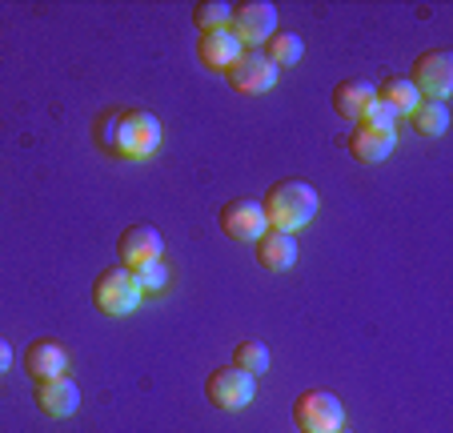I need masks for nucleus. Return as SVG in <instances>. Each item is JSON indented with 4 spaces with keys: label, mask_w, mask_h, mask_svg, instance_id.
I'll use <instances>...</instances> for the list:
<instances>
[{
    "label": "nucleus",
    "mask_w": 453,
    "mask_h": 433,
    "mask_svg": "<svg viewBox=\"0 0 453 433\" xmlns=\"http://www.w3.org/2000/svg\"><path fill=\"white\" fill-rule=\"evenodd\" d=\"M96 133H101L109 153L128 157V161H141V157L157 153V144H161V120H157L153 112H141V109H120V112H112Z\"/></svg>",
    "instance_id": "1"
},
{
    "label": "nucleus",
    "mask_w": 453,
    "mask_h": 433,
    "mask_svg": "<svg viewBox=\"0 0 453 433\" xmlns=\"http://www.w3.org/2000/svg\"><path fill=\"white\" fill-rule=\"evenodd\" d=\"M261 213H265V225L277 233H293L305 229L317 217V189L305 181H277L265 197H261Z\"/></svg>",
    "instance_id": "2"
},
{
    "label": "nucleus",
    "mask_w": 453,
    "mask_h": 433,
    "mask_svg": "<svg viewBox=\"0 0 453 433\" xmlns=\"http://www.w3.org/2000/svg\"><path fill=\"white\" fill-rule=\"evenodd\" d=\"M141 285H137V277L128 269H104L101 277L93 281V305L101 309L104 317H125V313H133V309L141 305Z\"/></svg>",
    "instance_id": "3"
},
{
    "label": "nucleus",
    "mask_w": 453,
    "mask_h": 433,
    "mask_svg": "<svg viewBox=\"0 0 453 433\" xmlns=\"http://www.w3.org/2000/svg\"><path fill=\"white\" fill-rule=\"evenodd\" d=\"M293 425L297 433H337L345 425V409L329 390H305L293 401Z\"/></svg>",
    "instance_id": "4"
},
{
    "label": "nucleus",
    "mask_w": 453,
    "mask_h": 433,
    "mask_svg": "<svg viewBox=\"0 0 453 433\" xmlns=\"http://www.w3.org/2000/svg\"><path fill=\"white\" fill-rule=\"evenodd\" d=\"M229 33L241 41V49H261L277 33V9L269 0H241L233 4Z\"/></svg>",
    "instance_id": "5"
},
{
    "label": "nucleus",
    "mask_w": 453,
    "mask_h": 433,
    "mask_svg": "<svg viewBox=\"0 0 453 433\" xmlns=\"http://www.w3.org/2000/svg\"><path fill=\"white\" fill-rule=\"evenodd\" d=\"M413 89H418V97H426V101H445L453 89V60L445 49H429L421 52L418 60H413V73L410 77Z\"/></svg>",
    "instance_id": "6"
},
{
    "label": "nucleus",
    "mask_w": 453,
    "mask_h": 433,
    "mask_svg": "<svg viewBox=\"0 0 453 433\" xmlns=\"http://www.w3.org/2000/svg\"><path fill=\"white\" fill-rule=\"evenodd\" d=\"M253 390H257V377H249L245 369H237V366H221V369H213V374H209V382H205V398H209V406L229 409V414L245 409L249 401H253Z\"/></svg>",
    "instance_id": "7"
},
{
    "label": "nucleus",
    "mask_w": 453,
    "mask_h": 433,
    "mask_svg": "<svg viewBox=\"0 0 453 433\" xmlns=\"http://www.w3.org/2000/svg\"><path fill=\"white\" fill-rule=\"evenodd\" d=\"M225 77H229V85L237 89V93L257 97V93H269V89L277 85V65L261 49H245L229 68H225Z\"/></svg>",
    "instance_id": "8"
},
{
    "label": "nucleus",
    "mask_w": 453,
    "mask_h": 433,
    "mask_svg": "<svg viewBox=\"0 0 453 433\" xmlns=\"http://www.w3.org/2000/svg\"><path fill=\"white\" fill-rule=\"evenodd\" d=\"M217 225H221V233L229 241H257L261 233L269 229L265 213H261V201H253V197H237V201L221 205Z\"/></svg>",
    "instance_id": "9"
},
{
    "label": "nucleus",
    "mask_w": 453,
    "mask_h": 433,
    "mask_svg": "<svg viewBox=\"0 0 453 433\" xmlns=\"http://www.w3.org/2000/svg\"><path fill=\"white\" fill-rule=\"evenodd\" d=\"M165 253V241L153 225H128L125 233L117 237V257H120V269H141L149 261H161Z\"/></svg>",
    "instance_id": "10"
},
{
    "label": "nucleus",
    "mask_w": 453,
    "mask_h": 433,
    "mask_svg": "<svg viewBox=\"0 0 453 433\" xmlns=\"http://www.w3.org/2000/svg\"><path fill=\"white\" fill-rule=\"evenodd\" d=\"M36 409L44 417H73L81 409V390L69 374L65 377H52V382H36Z\"/></svg>",
    "instance_id": "11"
},
{
    "label": "nucleus",
    "mask_w": 453,
    "mask_h": 433,
    "mask_svg": "<svg viewBox=\"0 0 453 433\" xmlns=\"http://www.w3.org/2000/svg\"><path fill=\"white\" fill-rule=\"evenodd\" d=\"M253 245H257V265L265 273H285L297 265V237H293V233L265 229Z\"/></svg>",
    "instance_id": "12"
},
{
    "label": "nucleus",
    "mask_w": 453,
    "mask_h": 433,
    "mask_svg": "<svg viewBox=\"0 0 453 433\" xmlns=\"http://www.w3.org/2000/svg\"><path fill=\"white\" fill-rule=\"evenodd\" d=\"M25 369L33 382H52V377H65L69 357H65L60 341H33V345L25 349Z\"/></svg>",
    "instance_id": "13"
},
{
    "label": "nucleus",
    "mask_w": 453,
    "mask_h": 433,
    "mask_svg": "<svg viewBox=\"0 0 453 433\" xmlns=\"http://www.w3.org/2000/svg\"><path fill=\"white\" fill-rule=\"evenodd\" d=\"M241 41L229 33V28H217V33H201L197 41V57L205 68H213V73H225V68L233 65V60L241 57Z\"/></svg>",
    "instance_id": "14"
},
{
    "label": "nucleus",
    "mask_w": 453,
    "mask_h": 433,
    "mask_svg": "<svg viewBox=\"0 0 453 433\" xmlns=\"http://www.w3.org/2000/svg\"><path fill=\"white\" fill-rule=\"evenodd\" d=\"M394 144H397V133H377V128H365V125H357L349 133V153L357 157L361 165L385 161V157L394 153Z\"/></svg>",
    "instance_id": "15"
},
{
    "label": "nucleus",
    "mask_w": 453,
    "mask_h": 433,
    "mask_svg": "<svg viewBox=\"0 0 453 433\" xmlns=\"http://www.w3.org/2000/svg\"><path fill=\"white\" fill-rule=\"evenodd\" d=\"M369 104H373V85H365V81H342V85L334 89V112L337 117L361 120Z\"/></svg>",
    "instance_id": "16"
},
{
    "label": "nucleus",
    "mask_w": 453,
    "mask_h": 433,
    "mask_svg": "<svg viewBox=\"0 0 453 433\" xmlns=\"http://www.w3.org/2000/svg\"><path fill=\"white\" fill-rule=\"evenodd\" d=\"M373 101L385 104L394 117H410V112L418 109L421 97H418V89H413L405 77H389V81H381V85L373 89Z\"/></svg>",
    "instance_id": "17"
},
{
    "label": "nucleus",
    "mask_w": 453,
    "mask_h": 433,
    "mask_svg": "<svg viewBox=\"0 0 453 433\" xmlns=\"http://www.w3.org/2000/svg\"><path fill=\"white\" fill-rule=\"evenodd\" d=\"M410 125L418 136H441L449 128V109H445V101H426L421 97L418 109L410 112Z\"/></svg>",
    "instance_id": "18"
},
{
    "label": "nucleus",
    "mask_w": 453,
    "mask_h": 433,
    "mask_svg": "<svg viewBox=\"0 0 453 433\" xmlns=\"http://www.w3.org/2000/svg\"><path fill=\"white\" fill-rule=\"evenodd\" d=\"M261 52H265V57L273 60L277 68H281V65H297L301 52H305V41H301L297 33H273V36L265 41V49H261Z\"/></svg>",
    "instance_id": "19"
},
{
    "label": "nucleus",
    "mask_w": 453,
    "mask_h": 433,
    "mask_svg": "<svg viewBox=\"0 0 453 433\" xmlns=\"http://www.w3.org/2000/svg\"><path fill=\"white\" fill-rule=\"evenodd\" d=\"M233 366L245 369L249 377H261L269 369V349L261 345V341H237V349H233Z\"/></svg>",
    "instance_id": "20"
},
{
    "label": "nucleus",
    "mask_w": 453,
    "mask_h": 433,
    "mask_svg": "<svg viewBox=\"0 0 453 433\" xmlns=\"http://www.w3.org/2000/svg\"><path fill=\"white\" fill-rule=\"evenodd\" d=\"M229 17H233V9L225 4V0H201L197 9H193V25H197L201 33H217V28H229Z\"/></svg>",
    "instance_id": "21"
},
{
    "label": "nucleus",
    "mask_w": 453,
    "mask_h": 433,
    "mask_svg": "<svg viewBox=\"0 0 453 433\" xmlns=\"http://www.w3.org/2000/svg\"><path fill=\"white\" fill-rule=\"evenodd\" d=\"M133 277H137L141 293H157V289H165V281H169V269H165L161 261H149V265H141V269H133Z\"/></svg>",
    "instance_id": "22"
},
{
    "label": "nucleus",
    "mask_w": 453,
    "mask_h": 433,
    "mask_svg": "<svg viewBox=\"0 0 453 433\" xmlns=\"http://www.w3.org/2000/svg\"><path fill=\"white\" fill-rule=\"evenodd\" d=\"M394 112H389V109H385V104H369V109H365V117H361L357 120V125H365V128H377V133H394Z\"/></svg>",
    "instance_id": "23"
},
{
    "label": "nucleus",
    "mask_w": 453,
    "mask_h": 433,
    "mask_svg": "<svg viewBox=\"0 0 453 433\" xmlns=\"http://www.w3.org/2000/svg\"><path fill=\"white\" fill-rule=\"evenodd\" d=\"M9 366H12V345L0 337V374H9Z\"/></svg>",
    "instance_id": "24"
},
{
    "label": "nucleus",
    "mask_w": 453,
    "mask_h": 433,
    "mask_svg": "<svg viewBox=\"0 0 453 433\" xmlns=\"http://www.w3.org/2000/svg\"><path fill=\"white\" fill-rule=\"evenodd\" d=\"M337 433H349V429H345V425H342V429H337Z\"/></svg>",
    "instance_id": "25"
}]
</instances>
